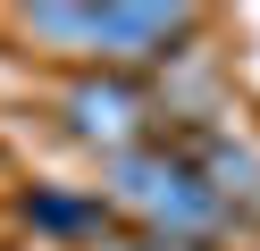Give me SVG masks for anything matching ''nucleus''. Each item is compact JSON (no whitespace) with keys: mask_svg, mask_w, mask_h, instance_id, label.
I'll use <instances>...</instances> for the list:
<instances>
[{"mask_svg":"<svg viewBox=\"0 0 260 251\" xmlns=\"http://www.w3.org/2000/svg\"><path fill=\"white\" fill-rule=\"evenodd\" d=\"M17 33L68 67L143 76L202 42V9H185V0H34V9H17Z\"/></svg>","mask_w":260,"mask_h":251,"instance_id":"f257e3e1","label":"nucleus"},{"mask_svg":"<svg viewBox=\"0 0 260 251\" xmlns=\"http://www.w3.org/2000/svg\"><path fill=\"white\" fill-rule=\"evenodd\" d=\"M101 193H109V209L135 218L151 243H185V251L226 243V234L243 226V218L218 201V184H210L202 167L176 151V134H151V142L101 159Z\"/></svg>","mask_w":260,"mask_h":251,"instance_id":"f03ea898","label":"nucleus"},{"mask_svg":"<svg viewBox=\"0 0 260 251\" xmlns=\"http://www.w3.org/2000/svg\"><path fill=\"white\" fill-rule=\"evenodd\" d=\"M59 126H68V142L118 159V151L168 134V109H159V92H151L143 76H118V67H76V76L59 84Z\"/></svg>","mask_w":260,"mask_h":251,"instance_id":"7ed1b4c3","label":"nucleus"},{"mask_svg":"<svg viewBox=\"0 0 260 251\" xmlns=\"http://www.w3.org/2000/svg\"><path fill=\"white\" fill-rule=\"evenodd\" d=\"M168 134H176V151L218 184V201L235 218H260V142L243 126H226V117H185V126H168Z\"/></svg>","mask_w":260,"mask_h":251,"instance_id":"20e7f679","label":"nucleus"},{"mask_svg":"<svg viewBox=\"0 0 260 251\" xmlns=\"http://www.w3.org/2000/svg\"><path fill=\"white\" fill-rule=\"evenodd\" d=\"M17 218L34 234H51V243H101L118 209H109L101 184H25V193H17Z\"/></svg>","mask_w":260,"mask_h":251,"instance_id":"39448f33","label":"nucleus"}]
</instances>
